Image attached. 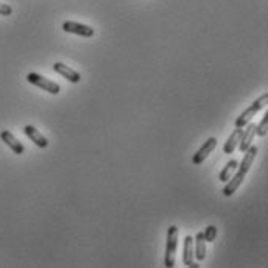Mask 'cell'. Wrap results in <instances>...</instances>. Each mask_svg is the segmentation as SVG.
<instances>
[{
    "label": "cell",
    "mask_w": 268,
    "mask_h": 268,
    "mask_svg": "<svg viewBox=\"0 0 268 268\" xmlns=\"http://www.w3.org/2000/svg\"><path fill=\"white\" fill-rule=\"evenodd\" d=\"M178 236H179V228L172 224L167 231V245H166V259L164 265L167 268L175 266L176 260V248H178Z\"/></svg>",
    "instance_id": "cell-1"
},
{
    "label": "cell",
    "mask_w": 268,
    "mask_h": 268,
    "mask_svg": "<svg viewBox=\"0 0 268 268\" xmlns=\"http://www.w3.org/2000/svg\"><path fill=\"white\" fill-rule=\"evenodd\" d=\"M266 103H268V94H263L262 97H259L250 108H246L240 116L236 119V127L237 128H243L246 123H250L251 120H253V117L256 116V114L262 109V108H265L266 106Z\"/></svg>",
    "instance_id": "cell-2"
},
{
    "label": "cell",
    "mask_w": 268,
    "mask_h": 268,
    "mask_svg": "<svg viewBox=\"0 0 268 268\" xmlns=\"http://www.w3.org/2000/svg\"><path fill=\"white\" fill-rule=\"evenodd\" d=\"M27 81L31 83V85H34V86H37V88H41L43 91H47L49 94H53V95H58L59 91H61V88H59L58 83L46 78V76H43L39 73H34V72H31V73L27 75Z\"/></svg>",
    "instance_id": "cell-3"
},
{
    "label": "cell",
    "mask_w": 268,
    "mask_h": 268,
    "mask_svg": "<svg viewBox=\"0 0 268 268\" xmlns=\"http://www.w3.org/2000/svg\"><path fill=\"white\" fill-rule=\"evenodd\" d=\"M63 30L66 33H73V34H78V36H85V37H91L94 36V28L85 24H78V22H72L67 20L63 24Z\"/></svg>",
    "instance_id": "cell-4"
},
{
    "label": "cell",
    "mask_w": 268,
    "mask_h": 268,
    "mask_svg": "<svg viewBox=\"0 0 268 268\" xmlns=\"http://www.w3.org/2000/svg\"><path fill=\"white\" fill-rule=\"evenodd\" d=\"M215 147H217V139L215 137H209L206 142H204V145L195 153V156L192 158V164L194 166H200V164H203L204 162V159L211 155V153L215 150Z\"/></svg>",
    "instance_id": "cell-5"
},
{
    "label": "cell",
    "mask_w": 268,
    "mask_h": 268,
    "mask_svg": "<svg viewBox=\"0 0 268 268\" xmlns=\"http://www.w3.org/2000/svg\"><path fill=\"white\" fill-rule=\"evenodd\" d=\"M243 128H245V130H242L240 140H239V148H240L242 153H245V151L248 150V147L251 145V142H253V139H254V136H256V128H257V125L250 122V123H246Z\"/></svg>",
    "instance_id": "cell-6"
},
{
    "label": "cell",
    "mask_w": 268,
    "mask_h": 268,
    "mask_svg": "<svg viewBox=\"0 0 268 268\" xmlns=\"http://www.w3.org/2000/svg\"><path fill=\"white\" fill-rule=\"evenodd\" d=\"M53 70L56 72V73H59V75H63L66 80H69L70 83H80V80H81V75L76 72V70H73L72 67H69V66H66V64H63V63H55L53 64Z\"/></svg>",
    "instance_id": "cell-7"
},
{
    "label": "cell",
    "mask_w": 268,
    "mask_h": 268,
    "mask_svg": "<svg viewBox=\"0 0 268 268\" xmlns=\"http://www.w3.org/2000/svg\"><path fill=\"white\" fill-rule=\"evenodd\" d=\"M0 139H2L11 150H13V153H16V155H22V153L25 151V147L14 137V134L11 133V131H2L0 133Z\"/></svg>",
    "instance_id": "cell-8"
},
{
    "label": "cell",
    "mask_w": 268,
    "mask_h": 268,
    "mask_svg": "<svg viewBox=\"0 0 268 268\" xmlns=\"http://www.w3.org/2000/svg\"><path fill=\"white\" fill-rule=\"evenodd\" d=\"M24 133L30 137V140H33L39 148H46L49 145V140L43 136V133L37 131V128H34L33 125H27L24 128Z\"/></svg>",
    "instance_id": "cell-9"
},
{
    "label": "cell",
    "mask_w": 268,
    "mask_h": 268,
    "mask_svg": "<svg viewBox=\"0 0 268 268\" xmlns=\"http://www.w3.org/2000/svg\"><path fill=\"white\" fill-rule=\"evenodd\" d=\"M194 242H195V246H194V257H195L197 260L201 262V260H204V257H206V240H204L203 233H198V234L195 236Z\"/></svg>",
    "instance_id": "cell-10"
},
{
    "label": "cell",
    "mask_w": 268,
    "mask_h": 268,
    "mask_svg": "<svg viewBox=\"0 0 268 268\" xmlns=\"http://www.w3.org/2000/svg\"><path fill=\"white\" fill-rule=\"evenodd\" d=\"M182 262L187 266H190V265H192V262H194V239H192V236H185V239H184Z\"/></svg>",
    "instance_id": "cell-11"
},
{
    "label": "cell",
    "mask_w": 268,
    "mask_h": 268,
    "mask_svg": "<svg viewBox=\"0 0 268 268\" xmlns=\"http://www.w3.org/2000/svg\"><path fill=\"white\" fill-rule=\"evenodd\" d=\"M240 134H242V128H237L231 133V136L228 137V140L224 142V147H223V151L226 153V155H229V153H233L236 150V147L239 145V140H240Z\"/></svg>",
    "instance_id": "cell-12"
},
{
    "label": "cell",
    "mask_w": 268,
    "mask_h": 268,
    "mask_svg": "<svg viewBox=\"0 0 268 268\" xmlns=\"http://www.w3.org/2000/svg\"><path fill=\"white\" fill-rule=\"evenodd\" d=\"M237 166H239V162H237V161H234V159H233V161H229V162L224 166V169L220 172V181H221V182H226L229 178H231V176L236 173Z\"/></svg>",
    "instance_id": "cell-13"
},
{
    "label": "cell",
    "mask_w": 268,
    "mask_h": 268,
    "mask_svg": "<svg viewBox=\"0 0 268 268\" xmlns=\"http://www.w3.org/2000/svg\"><path fill=\"white\" fill-rule=\"evenodd\" d=\"M266 130H268V112L263 116L262 122L257 125V128H256V134L260 136V137H263V136L266 134Z\"/></svg>",
    "instance_id": "cell-14"
},
{
    "label": "cell",
    "mask_w": 268,
    "mask_h": 268,
    "mask_svg": "<svg viewBox=\"0 0 268 268\" xmlns=\"http://www.w3.org/2000/svg\"><path fill=\"white\" fill-rule=\"evenodd\" d=\"M203 236H204V240H206V242H214V240L217 239V228L212 226V224L208 226V228L204 229Z\"/></svg>",
    "instance_id": "cell-15"
},
{
    "label": "cell",
    "mask_w": 268,
    "mask_h": 268,
    "mask_svg": "<svg viewBox=\"0 0 268 268\" xmlns=\"http://www.w3.org/2000/svg\"><path fill=\"white\" fill-rule=\"evenodd\" d=\"M13 13V8L7 4H0V16H10Z\"/></svg>",
    "instance_id": "cell-16"
}]
</instances>
